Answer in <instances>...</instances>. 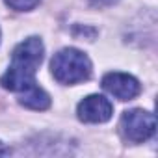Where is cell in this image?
Wrapping results in <instances>:
<instances>
[{
    "mask_svg": "<svg viewBox=\"0 0 158 158\" xmlns=\"http://www.w3.org/2000/svg\"><path fill=\"white\" fill-rule=\"evenodd\" d=\"M45 47L39 37H28L19 43L11 54V63L0 78V84L10 91H24L35 82V71L43 61Z\"/></svg>",
    "mask_w": 158,
    "mask_h": 158,
    "instance_id": "6da1fadb",
    "label": "cell"
},
{
    "mask_svg": "<svg viewBox=\"0 0 158 158\" xmlns=\"http://www.w3.org/2000/svg\"><path fill=\"white\" fill-rule=\"evenodd\" d=\"M114 114L112 102L102 95H89L78 102L76 115L84 123H106Z\"/></svg>",
    "mask_w": 158,
    "mask_h": 158,
    "instance_id": "5b68a950",
    "label": "cell"
},
{
    "mask_svg": "<svg viewBox=\"0 0 158 158\" xmlns=\"http://www.w3.org/2000/svg\"><path fill=\"white\" fill-rule=\"evenodd\" d=\"M6 154H10V149H8L2 141H0V156H6Z\"/></svg>",
    "mask_w": 158,
    "mask_h": 158,
    "instance_id": "ba28073f",
    "label": "cell"
},
{
    "mask_svg": "<svg viewBox=\"0 0 158 158\" xmlns=\"http://www.w3.org/2000/svg\"><path fill=\"white\" fill-rule=\"evenodd\" d=\"M119 127H121L125 139H128L132 143H143L149 138H152V134L156 130V119L151 112L134 108V110H127L121 115Z\"/></svg>",
    "mask_w": 158,
    "mask_h": 158,
    "instance_id": "3957f363",
    "label": "cell"
},
{
    "mask_svg": "<svg viewBox=\"0 0 158 158\" xmlns=\"http://www.w3.org/2000/svg\"><path fill=\"white\" fill-rule=\"evenodd\" d=\"M19 102L24 106V108H30V110H47L50 106V97L45 89H41L37 84H34L32 88L24 89L23 95L19 97Z\"/></svg>",
    "mask_w": 158,
    "mask_h": 158,
    "instance_id": "8992f818",
    "label": "cell"
},
{
    "mask_svg": "<svg viewBox=\"0 0 158 158\" xmlns=\"http://www.w3.org/2000/svg\"><path fill=\"white\" fill-rule=\"evenodd\" d=\"M50 73L60 84H80L91 76V61L78 48H61L50 61Z\"/></svg>",
    "mask_w": 158,
    "mask_h": 158,
    "instance_id": "7a4b0ae2",
    "label": "cell"
},
{
    "mask_svg": "<svg viewBox=\"0 0 158 158\" xmlns=\"http://www.w3.org/2000/svg\"><path fill=\"white\" fill-rule=\"evenodd\" d=\"M4 2L15 11H30L39 4V0H4Z\"/></svg>",
    "mask_w": 158,
    "mask_h": 158,
    "instance_id": "52a82bcc",
    "label": "cell"
},
{
    "mask_svg": "<svg viewBox=\"0 0 158 158\" xmlns=\"http://www.w3.org/2000/svg\"><path fill=\"white\" fill-rule=\"evenodd\" d=\"M102 88L119 101H132L139 95L141 86L132 74L127 73H108L102 76Z\"/></svg>",
    "mask_w": 158,
    "mask_h": 158,
    "instance_id": "277c9868",
    "label": "cell"
}]
</instances>
